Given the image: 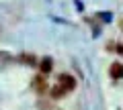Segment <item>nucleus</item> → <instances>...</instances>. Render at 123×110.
I'll return each instance as SVG.
<instances>
[{"instance_id": "nucleus-1", "label": "nucleus", "mask_w": 123, "mask_h": 110, "mask_svg": "<svg viewBox=\"0 0 123 110\" xmlns=\"http://www.w3.org/2000/svg\"><path fill=\"white\" fill-rule=\"evenodd\" d=\"M57 86H62L66 92H72V90L76 88V79L72 78L70 73H62L60 78H57Z\"/></svg>"}, {"instance_id": "nucleus-2", "label": "nucleus", "mask_w": 123, "mask_h": 110, "mask_svg": "<svg viewBox=\"0 0 123 110\" xmlns=\"http://www.w3.org/2000/svg\"><path fill=\"white\" fill-rule=\"evenodd\" d=\"M33 88H35L39 94H45V92H47L49 84H47V78H45V73L35 75V79H33Z\"/></svg>"}, {"instance_id": "nucleus-3", "label": "nucleus", "mask_w": 123, "mask_h": 110, "mask_svg": "<svg viewBox=\"0 0 123 110\" xmlns=\"http://www.w3.org/2000/svg\"><path fill=\"white\" fill-rule=\"evenodd\" d=\"M109 75L113 79H121V75H123V65L119 61H115V63H111V67H109Z\"/></svg>"}, {"instance_id": "nucleus-4", "label": "nucleus", "mask_w": 123, "mask_h": 110, "mask_svg": "<svg viewBox=\"0 0 123 110\" xmlns=\"http://www.w3.org/2000/svg\"><path fill=\"white\" fill-rule=\"evenodd\" d=\"M51 59L49 57H45V59H41V63H39V67H41V71H43V73H49V71H51Z\"/></svg>"}, {"instance_id": "nucleus-5", "label": "nucleus", "mask_w": 123, "mask_h": 110, "mask_svg": "<svg viewBox=\"0 0 123 110\" xmlns=\"http://www.w3.org/2000/svg\"><path fill=\"white\" fill-rule=\"evenodd\" d=\"M66 94H68V92H66L64 88H62V86H55V88L51 90V96L55 98V100H57V98H62V96H66Z\"/></svg>"}, {"instance_id": "nucleus-6", "label": "nucleus", "mask_w": 123, "mask_h": 110, "mask_svg": "<svg viewBox=\"0 0 123 110\" xmlns=\"http://www.w3.org/2000/svg\"><path fill=\"white\" fill-rule=\"evenodd\" d=\"M23 63H29V65H35V57H33V55H23Z\"/></svg>"}]
</instances>
